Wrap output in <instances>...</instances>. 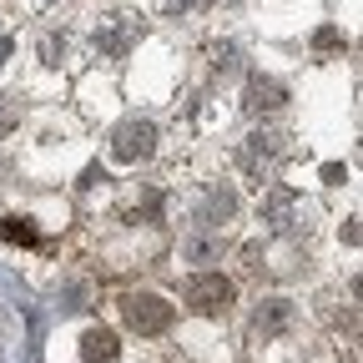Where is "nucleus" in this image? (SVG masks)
<instances>
[{"mask_svg": "<svg viewBox=\"0 0 363 363\" xmlns=\"http://www.w3.org/2000/svg\"><path fill=\"white\" fill-rule=\"evenodd\" d=\"M121 318H126V328H136V333H167L172 328V303L167 298H157V293H126L121 298Z\"/></svg>", "mask_w": 363, "mask_h": 363, "instance_id": "f257e3e1", "label": "nucleus"}, {"mask_svg": "<svg viewBox=\"0 0 363 363\" xmlns=\"http://www.w3.org/2000/svg\"><path fill=\"white\" fill-rule=\"evenodd\" d=\"M187 303L202 318H222L227 308H233V283H227L222 272H197V278L187 283Z\"/></svg>", "mask_w": 363, "mask_h": 363, "instance_id": "f03ea898", "label": "nucleus"}, {"mask_svg": "<svg viewBox=\"0 0 363 363\" xmlns=\"http://www.w3.org/2000/svg\"><path fill=\"white\" fill-rule=\"evenodd\" d=\"M288 323H293V303L288 298H262L257 313H252V333L257 338H278Z\"/></svg>", "mask_w": 363, "mask_h": 363, "instance_id": "7ed1b4c3", "label": "nucleus"}, {"mask_svg": "<svg viewBox=\"0 0 363 363\" xmlns=\"http://www.w3.org/2000/svg\"><path fill=\"white\" fill-rule=\"evenodd\" d=\"M152 142H157V131H152L147 121H126V126L116 131V147H111V152H116L121 162H136V157L152 152Z\"/></svg>", "mask_w": 363, "mask_h": 363, "instance_id": "20e7f679", "label": "nucleus"}, {"mask_svg": "<svg viewBox=\"0 0 363 363\" xmlns=\"http://www.w3.org/2000/svg\"><path fill=\"white\" fill-rule=\"evenodd\" d=\"M293 212H298V197H293L288 187H267L262 202H257V217H262L267 227H293Z\"/></svg>", "mask_w": 363, "mask_h": 363, "instance_id": "39448f33", "label": "nucleus"}, {"mask_svg": "<svg viewBox=\"0 0 363 363\" xmlns=\"http://www.w3.org/2000/svg\"><path fill=\"white\" fill-rule=\"evenodd\" d=\"M136 30H142V26H136L131 16H111V21H101V26H96V45H101L106 56H121L126 45L136 40Z\"/></svg>", "mask_w": 363, "mask_h": 363, "instance_id": "423d86ee", "label": "nucleus"}, {"mask_svg": "<svg viewBox=\"0 0 363 363\" xmlns=\"http://www.w3.org/2000/svg\"><path fill=\"white\" fill-rule=\"evenodd\" d=\"M247 106H252V111H278V106H283V86L267 81V76H252V81H247Z\"/></svg>", "mask_w": 363, "mask_h": 363, "instance_id": "0eeeda50", "label": "nucleus"}, {"mask_svg": "<svg viewBox=\"0 0 363 363\" xmlns=\"http://www.w3.org/2000/svg\"><path fill=\"white\" fill-rule=\"evenodd\" d=\"M81 353L96 363V358H116V333L111 328H91L86 338H81Z\"/></svg>", "mask_w": 363, "mask_h": 363, "instance_id": "6e6552de", "label": "nucleus"}, {"mask_svg": "<svg viewBox=\"0 0 363 363\" xmlns=\"http://www.w3.org/2000/svg\"><path fill=\"white\" fill-rule=\"evenodd\" d=\"M182 252H187L192 262H212V257H222V238H187Z\"/></svg>", "mask_w": 363, "mask_h": 363, "instance_id": "1a4fd4ad", "label": "nucleus"}, {"mask_svg": "<svg viewBox=\"0 0 363 363\" xmlns=\"http://www.w3.org/2000/svg\"><path fill=\"white\" fill-rule=\"evenodd\" d=\"M0 238H11V242H35V227H26V222H16V217H6V222H0Z\"/></svg>", "mask_w": 363, "mask_h": 363, "instance_id": "9d476101", "label": "nucleus"}, {"mask_svg": "<svg viewBox=\"0 0 363 363\" xmlns=\"http://www.w3.org/2000/svg\"><path fill=\"white\" fill-rule=\"evenodd\" d=\"M157 6L167 16H197V11H207V0H157Z\"/></svg>", "mask_w": 363, "mask_h": 363, "instance_id": "9b49d317", "label": "nucleus"}, {"mask_svg": "<svg viewBox=\"0 0 363 363\" xmlns=\"http://www.w3.org/2000/svg\"><path fill=\"white\" fill-rule=\"evenodd\" d=\"M16 121H21V106H16L11 96H0V136H6V131H11Z\"/></svg>", "mask_w": 363, "mask_h": 363, "instance_id": "f8f14e48", "label": "nucleus"}, {"mask_svg": "<svg viewBox=\"0 0 363 363\" xmlns=\"http://www.w3.org/2000/svg\"><path fill=\"white\" fill-rule=\"evenodd\" d=\"M6 328H11V323H6V308H0V333H6Z\"/></svg>", "mask_w": 363, "mask_h": 363, "instance_id": "ddd939ff", "label": "nucleus"}]
</instances>
